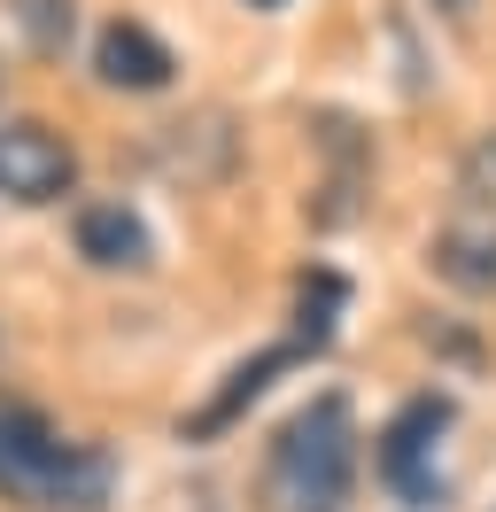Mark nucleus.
<instances>
[{"label": "nucleus", "instance_id": "obj_1", "mask_svg": "<svg viewBox=\"0 0 496 512\" xmlns=\"http://www.w3.org/2000/svg\"><path fill=\"white\" fill-rule=\"evenodd\" d=\"M117 489L109 450L70 443L47 412L0 404V497L24 512H101Z\"/></svg>", "mask_w": 496, "mask_h": 512}, {"label": "nucleus", "instance_id": "obj_2", "mask_svg": "<svg viewBox=\"0 0 496 512\" xmlns=\"http://www.w3.org/2000/svg\"><path fill=\"white\" fill-rule=\"evenodd\" d=\"M357 489V427H349V396H310L264 450L256 474V505L264 512H349Z\"/></svg>", "mask_w": 496, "mask_h": 512}, {"label": "nucleus", "instance_id": "obj_3", "mask_svg": "<svg viewBox=\"0 0 496 512\" xmlns=\"http://www.w3.org/2000/svg\"><path fill=\"white\" fill-rule=\"evenodd\" d=\"M78 187V148H70V132H55L47 117H8L0 125V194L8 202H62V194Z\"/></svg>", "mask_w": 496, "mask_h": 512}, {"label": "nucleus", "instance_id": "obj_4", "mask_svg": "<svg viewBox=\"0 0 496 512\" xmlns=\"http://www.w3.org/2000/svg\"><path fill=\"white\" fill-rule=\"evenodd\" d=\"M458 404L450 396H411L388 427H380V474L396 481L403 497H434V443L450 435Z\"/></svg>", "mask_w": 496, "mask_h": 512}, {"label": "nucleus", "instance_id": "obj_5", "mask_svg": "<svg viewBox=\"0 0 496 512\" xmlns=\"http://www.w3.org/2000/svg\"><path fill=\"white\" fill-rule=\"evenodd\" d=\"M303 357H318V350H310V342H272V350L241 357V365H233V373H225V381H217L210 396H202V404L179 419V435H186V443H217V435H225V427H233V419H241L248 404H256V396L279 381V373H295Z\"/></svg>", "mask_w": 496, "mask_h": 512}, {"label": "nucleus", "instance_id": "obj_6", "mask_svg": "<svg viewBox=\"0 0 496 512\" xmlns=\"http://www.w3.org/2000/svg\"><path fill=\"white\" fill-rule=\"evenodd\" d=\"M93 70H101V86H117V94H163V86L179 78V55H171L148 24L109 16L101 39H93Z\"/></svg>", "mask_w": 496, "mask_h": 512}, {"label": "nucleus", "instance_id": "obj_7", "mask_svg": "<svg viewBox=\"0 0 496 512\" xmlns=\"http://www.w3.org/2000/svg\"><path fill=\"white\" fill-rule=\"evenodd\" d=\"M427 264L450 280L458 295H496V225L489 218H465V210H450V225L434 233Z\"/></svg>", "mask_w": 496, "mask_h": 512}, {"label": "nucleus", "instance_id": "obj_8", "mask_svg": "<svg viewBox=\"0 0 496 512\" xmlns=\"http://www.w3.org/2000/svg\"><path fill=\"white\" fill-rule=\"evenodd\" d=\"M78 256L101 264V272L148 264V225H140V210H124V202H86V210H78Z\"/></svg>", "mask_w": 496, "mask_h": 512}, {"label": "nucleus", "instance_id": "obj_9", "mask_svg": "<svg viewBox=\"0 0 496 512\" xmlns=\"http://www.w3.org/2000/svg\"><path fill=\"white\" fill-rule=\"evenodd\" d=\"M8 16H16V32H24L31 55H62V47H70V24H78L70 0H8Z\"/></svg>", "mask_w": 496, "mask_h": 512}, {"label": "nucleus", "instance_id": "obj_10", "mask_svg": "<svg viewBox=\"0 0 496 512\" xmlns=\"http://www.w3.org/2000/svg\"><path fill=\"white\" fill-rule=\"evenodd\" d=\"M458 210L496 225V132H481V140L465 148V163H458Z\"/></svg>", "mask_w": 496, "mask_h": 512}, {"label": "nucleus", "instance_id": "obj_11", "mask_svg": "<svg viewBox=\"0 0 496 512\" xmlns=\"http://www.w3.org/2000/svg\"><path fill=\"white\" fill-rule=\"evenodd\" d=\"M427 8H442V16H465V8H473V0H427Z\"/></svg>", "mask_w": 496, "mask_h": 512}, {"label": "nucleus", "instance_id": "obj_12", "mask_svg": "<svg viewBox=\"0 0 496 512\" xmlns=\"http://www.w3.org/2000/svg\"><path fill=\"white\" fill-rule=\"evenodd\" d=\"M248 8H279V0H248Z\"/></svg>", "mask_w": 496, "mask_h": 512}]
</instances>
